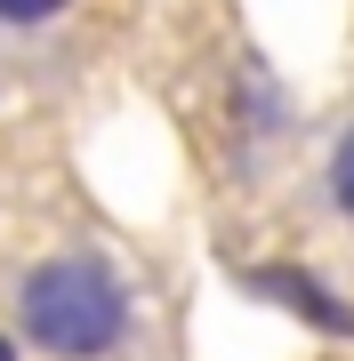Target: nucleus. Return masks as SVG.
Here are the masks:
<instances>
[{"instance_id":"f257e3e1","label":"nucleus","mask_w":354,"mask_h":361,"mask_svg":"<svg viewBox=\"0 0 354 361\" xmlns=\"http://www.w3.org/2000/svg\"><path fill=\"white\" fill-rule=\"evenodd\" d=\"M16 329L49 361H113L137 329V297L105 257L65 249V257H40L16 281Z\"/></svg>"},{"instance_id":"f03ea898","label":"nucleus","mask_w":354,"mask_h":361,"mask_svg":"<svg viewBox=\"0 0 354 361\" xmlns=\"http://www.w3.org/2000/svg\"><path fill=\"white\" fill-rule=\"evenodd\" d=\"M242 289L266 297V305L290 313V322L322 329V337H354V297H338L330 281H314L306 265H242Z\"/></svg>"},{"instance_id":"7ed1b4c3","label":"nucleus","mask_w":354,"mask_h":361,"mask_svg":"<svg viewBox=\"0 0 354 361\" xmlns=\"http://www.w3.org/2000/svg\"><path fill=\"white\" fill-rule=\"evenodd\" d=\"M322 185H330V209L354 225V121H346V137L330 145V169H322Z\"/></svg>"},{"instance_id":"20e7f679","label":"nucleus","mask_w":354,"mask_h":361,"mask_svg":"<svg viewBox=\"0 0 354 361\" xmlns=\"http://www.w3.org/2000/svg\"><path fill=\"white\" fill-rule=\"evenodd\" d=\"M73 0H0V25H49V16H65Z\"/></svg>"},{"instance_id":"39448f33","label":"nucleus","mask_w":354,"mask_h":361,"mask_svg":"<svg viewBox=\"0 0 354 361\" xmlns=\"http://www.w3.org/2000/svg\"><path fill=\"white\" fill-rule=\"evenodd\" d=\"M0 361H16V337H0Z\"/></svg>"}]
</instances>
